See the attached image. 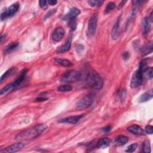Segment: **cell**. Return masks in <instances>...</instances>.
Returning <instances> with one entry per match:
<instances>
[{
    "instance_id": "cell-1",
    "label": "cell",
    "mask_w": 153,
    "mask_h": 153,
    "mask_svg": "<svg viewBox=\"0 0 153 153\" xmlns=\"http://www.w3.org/2000/svg\"><path fill=\"white\" fill-rule=\"evenodd\" d=\"M47 128V127L45 125H37L33 128L28 129L20 132L16 136V139L18 140H30L35 139L43 133Z\"/></svg>"
},
{
    "instance_id": "cell-2",
    "label": "cell",
    "mask_w": 153,
    "mask_h": 153,
    "mask_svg": "<svg viewBox=\"0 0 153 153\" xmlns=\"http://www.w3.org/2000/svg\"><path fill=\"white\" fill-rule=\"evenodd\" d=\"M86 83L88 87L100 90L103 87L104 81L96 71H91L89 72L86 78Z\"/></svg>"
},
{
    "instance_id": "cell-3",
    "label": "cell",
    "mask_w": 153,
    "mask_h": 153,
    "mask_svg": "<svg viewBox=\"0 0 153 153\" xmlns=\"http://www.w3.org/2000/svg\"><path fill=\"white\" fill-rule=\"evenodd\" d=\"M81 78V73L78 71L71 70L67 71L61 77L60 80L61 82L70 83H75L78 81Z\"/></svg>"
},
{
    "instance_id": "cell-4",
    "label": "cell",
    "mask_w": 153,
    "mask_h": 153,
    "mask_svg": "<svg viewBox=\"0 0 153 153\" xmlns=\"http://www.w3.org/2000/svg\"><path fill=\"white\" fill-rule=\"evenodd\" d=\"M95 97V94L93 93H90L88 95H86L77 104L76 108L78 110H83L88 108L92 104Z\"/></svg>"
},
{
    "instance_id": "cell-5",
    "label": "cell",
    "mask_w": 153,
    "mask_h": 153,
    "mask_svg": "<svg viewBox=\"0 0 153 153\" xmlns=\"http://www.w3.org/2000/svg\"><path fill=\"white\" fill-rule=\"evenodd\" d=\"M143 74L144 71L139 68L136 71L132 77L130 87L132 89H135L139 87L143 81Z\"/></svg>"
},
{
    "instance_id": "cell-6",
    "label": "cell",
    "mask_w": 153,
    "mask_h": 153,
    "mask_svg": "<svg viewBox=\"0 0 153 153\" xmlns=\"http://www.w3.org/2000/svg\"><path fill=\"white\" fill-rule=\"evenodd\" d=\"M20 5L18 3H15L6 8L1 14V19L4 20L9 17L13 16L19 9Z\"/></svg>"
},
{
    "instance_id": "cell-7",
    "label": "cell",
    "mask_w": 153,
    "mask_h": 153,
    "mask_svg": "<svg viewBox=\"0 0 153 153\" xmlns=\"http://www.w3.org/2000/svg\"><path fill=\"white\" fill-rule=\"evenodd\" d=\"M98 20V14H94L91 16L88 24V35L90 37L93 36L96 31L97 24Z\"/></svg>"
},
{
    "instance_id": "cell-8",
    "label": "cell",
    "mask_w": 153,
    "mask_h": 153,
    "mask_svg": "<svg viewBox=\"0 0 153 153\" xmlns=\"http://www.w3.org/2000/svg\"><path fill=\"white\" fill-rule=\"evenodd\" d=\"M25 145L23 142H17L10 145L6 148L1 150V152H15L21 150L25 147Z\"/></svg>"
},
{
    "instance_id": "cell-9",
    "label": "cell",
    "mask_w": 153,
    "mask_h": 153,
    "mask_svg": "<svg viewBox=\"0 0 153 153\" xmlns=\"http://www.w3.org/2000/svg\"><path fill=\"white\" fill-rule=\"evenodd\" d=\"M65 35V30L63 28L58 27L56 28L52 33V39L55 42H59Z\"/></svg>"
},
{
    "instance_id": "cell-10",
    "label": "cell",
    "mask_w": 153,
    "mask_h": 153,
    "mask_svg": "<svg viewBox=\"0 0 153 153\" xmlns=\"http://www.w3.org/2000/svg\"><path fill=\"white\" fill-rule=\"evenodd\" d=\"M83 117H84V114L71 116V117H68L60 120L59 121V122H60V123H69V124L75 125V124H77Z\"/></svg>"
},
{
    "instance_id": "cell-11",
    "label": "cell",
    "mask_w": 153,
    "mask_h": 153,
    "mask_svg": "<svg viewBox=\"0 0 153 153\" xmlns=\"http://www.w3.org/2000/svg\"><path fill=\"white\" fill-rule=\"evenodd\" d=\"M127 130L130 132V133L138 136H142L145 134L144 130L137 125H134L129 126V127H127Z\"/></svg>"
},
{
    "instance_id": "cell-12",
    "label": "cell",
    "mask_w": 153,
    "mask_h": 153,
    "mask_svg": "<svg viewBox=\"0 0 153 153\" xmlns=\"http://www.w3.org/2000/svg\"><path fill=\"white\" fill-rule=\"evenodd\" d=\"M80 13V10L74 7L73 8H71L69 12L64 17V20H71L73 19H75Z\"/></svg>"
},
{
    "instance_id": "cell-13",
    "label": "cell",
    "mask_w": 153,
    "mask_h": 153,
    "mask_svg": "<svg viewBox=\"0 0 153 153\" xmlns=\"http://www.w3.org/2000/svg\"><path fill=\"white\" fill-rule=\"evenodd\" d=\"M121 20V17H119L117 21L115 22L113 29H112V33H111V37L114 40L116 39L118 37V30H119V26H120V23Z\"/></svg>"
},
{
    "instance_id": "cell-14",
    "label": "cell",
    "mask_w": 153,
    "mask_h": 153,
    "mask_svg": "<svg viewBox=\"0 0 153 153\" xmlns=\"http://www.w3.org/2000/svg\"><path fill=\"white\" fill-rule=\"evenodd\" d=\"M27 72H28V69H25L21 71V73H20V74L18 77V78L13 83V86L15 87V89L16 87H18L19 85L21 84V83L23 82L25 77H26Z\"/></svg>"
},
{
    "instance_id": "cell-15",
    "label": "cell",
    "mask_w": 153,
    "mask_h": 153,
    "mask_svg": "<svg viewBox=\"0 0 153 153\" xmlns=\"http://www.w3.org/2000/svg\"><path fill=\"white\" fill-rule=\"evenodd\" d=\"M111 144V139L107 138H101L97 142L96 147L98 148H102L104 149L105 148H107Z\"/></svg>"
},
{
    "instance_id": "cell-16",
    "label": "cell",
    "mask_w": 153,
    "mask_h": 153,
    "mask_svg": "<svg viewBox=\"0 0 153 153\" xmlns=\"http://www.w3.org/2000/svg\"><path fill=\"white\" fill-rule=\"evenodd\" d=\"M151 28L150 20L148 17H146L144 19L142 22V33L144 35H146L149 33Z\"/></svg>"
},
{
    "instance_id": "cell-17",
    "label": "cell",
    "mask_w": 153,
    "mask_h": 153,
    "mask_svg": "<svg viewBox=\"0 0 153 153\" xmlns=\"http://www.w3.org/2000/svg\"><path fill=\"white\" fill-rule=\"evenodd\" d=\"M152 97H153V91L152 89H150L140 96L139 99V102L141 103L145 102H147L151 99Z\"/></svg>"
},
{
    "instance_id": "cell-18",
    "label": "cell",
    "mask_w": 153,
    "mask_h": 153,
    "mask_svg": "<svg viewBox=\"0 0 153 153\" xmlns=\"http://www.w3.org/2000/svg\"><path fill=\"white\" fill-rule=\"evenodd\" d=\"M71 39H69L66 41V42L61 47H60L57 50V53H63L65 52H68L71 48Z\"/></svg>"
},
{
    "instance_id": "cell-19",
    "label": "cell",
    "mask_w": 153,
    "mask_h": 153,
    "mask_svg": "<svg viewBox=\"0 0 153 153\" xmlns=\"http://www.w3.org/2000/svg\"><path fill=\"white\" fill-rule=\"evenodd\" d=\"M55 62L59 64L60 65L64 66V67H70L73 66L72 62L69 61L68 59H59V58H56L55 59Z\"/></svg>"
},
{
    "instance_id": "cell-20",
    "label": "cell",
    "mask_w": 153,
    "mask_h": 153,
    "mask_svg": "<svg viewBox=\"0 0 153 153\" xmlns=\"http://www.w3.org/2000/svg\"><path fill=\"white\" fill-rule=\"evenodd\" d=\"M128 141H129V138L127 136L123 135H120L116 138L115 142L118 145H125L126 143H127Z\"/></svg>"
},
{
    "instance_id": "cell-21",
    "label": "cell",
    "mask_w": 153,
    "mask_h": 153,
    "mask_svg": "<svg viewBox=\"0 0 153 153\" xmlns=\"http://www.w3.org/2000/svg\"><path fill=\"white\" fill-rule=\"evenodd\" d=\"M19 43L17 42H14V43H11L9 44H8L7 46L5 47L4 48V52L6 53H9L10 52H12V51H13L15 49H16L18 46H19Z\"/></svg>"
},
{
    "instance_id": "cell-22",
    "label": "cell",
    "mask_w": 153,
    "mask_h": 153,
    "mask_svg": "<svg viewBox=\"0 0 153 153\" xmlns=\"http://www.w3.org/2000/svg\"><path fill=\"white\" fill-rule=\"evenodd\" d=\"M152 51V43H150L141 48V53L143 55H147L151 53Z\"/></svg>"
},
{
    "instance_id": "cell-23",
    "label": "cell",
    "mask_w": 153,
    "mask_h": 153,
    "mask_svg": "<svg viewBox=\"0 0 153 153\" xmlns=\"http://www.w3.org/2000/svg\"><path fill=\"white\" fill-rule=\"evenodd\" d=\"M15 71H16V68L13 67L11 68L10 69H9L8 70H7L6 72L1 76V82L2 83L4 80H5L6 78H7L8 77L11 76L14 73H15Z\"/></svg>"
},
{
    "instance_id": "cell-24",
    "label": "cell",
    "mask_w": 153,
    "mask_h": 153,
    "mask_svg": "<svg viewBox=\"0 0 153 153\" xmlns=\"http://www.w3.org/2000/svg\"><path fill=\"white\" fill-rule=\"evenodd\" d=\"M143 152L145 153H149L151 152V146L150 141L148 140H145L142 142V147Z\"/></svg>"
},
{
    "instance_id": "cell-25",
    "label": "cell",
    "mask_w": 153,
    "mask_h": 153,
    "mask_svg": "<svg viewBox=\"0 0 153 153\" xmlns=\"http://www.w3.org/2000/svg\"><path fill=\"white\" fill-rule=\"evenodd\" d=\"M14 89H15V87L13 86V83H10V84H7V86H6L4 88H3L1 89V91H0V95H3L4 94L8 92L9 91L12 90H13Z\"/></svg>"
},
{
    "instance_id": "cell-26",
    "label": "cell",
    "mask_w": 153,
    "mask_h": 153,
    "mask_svg": "<svg viewBox=\"0 0 153 153\" xmlns=\"http://www.w3.org/2000/svg\"><path fill=\"white\" fill-rule=\"evenodd\" d=\"M49 93L47 92H44L42 94H40L35 99L37 102H43L46 101L48 99Z\"/></svg>"
},
{
    "instance_id": "cell-27",
    "label": "cell",
    "mask_w": 153,
    "mask_h": 153,
    "mask_svg": "<svg viewBox=\"0 0 153 153\" xmlns=\"http://www.w3.org/2000/svg\"><path fill=\"white\" fill-rule=\"evenodd\" d=\"M144 73H145V77L148 79H151L153 77V68L152 67H148L144 71Z\"/></svg>"
},
{
    "instance_id": "cell-28",
    "label": "cell",
    "mask_w": 153,
    "mask_h": 153,
    "mask_svg": "<svg viewBox=\"0 0 153 153\" xmlns=\"http://www.w3.org/2000/svg\"><path fill=\"white\" fill-rule=\"evenodd\" d=\"M73 90L72 86L68 84H65L60 86L58 87V90L59 91H62V92H65V91H70Z\"/></svg>"
},
{
    "instance_id": "cell-29",
    "label": "cell",
    "mask_w": 153,
    "mask_h": 153,
    "mask_svg": "<svg viewBox=\"0 0 153 153\" xmlns=\"http://www.w3.org/2000/svg\"><path fill=\"white\" fill-rule=\"evenodd\" d=\"M88 3L91 7H99L102 6V4L104 3V1H96V0H91V1H88Z\"/></svg>"
},
{
    "instance_id": "cell-30",
    "label": "cell",
    "mask_w": 153,
    "mask_h": 153,
    "mask_svg": "<svg viewBox=\"0 0 153 153\" xmlns=\"http://www.w3.org/2000/svg\"><path fill=\"white\" fill-rule=\"evenodd\" d=\"M115 7H116V4L115 3H114L113 2H109L107 5L105 12L106 13H108L111 12L112 10H114Z\"/></svg>"
},
{
    "instance_id": "cell-31",
    "label": "cell",
    "mask_w": 153,
    "mask_h": 153,
    "mask_svg": "<svg viewBox=\"0 0 153 153\" xmlns=\"http://www.w3.org/2000/svg\"><path fill=\"white\" fill-rule=\"evenodd\" d=\"M70 21L69 22V26L70 27V28L72 30H74L76 28H77V20H76V18L75 19H71L69 20Z\"/></svg>"
},
{
    "instance_id": "cell-32",
    "label": "cell",
    "mask_w": 153,
    "mask_h": 153,
    "mask_svg": "<svg viewBox=\"0 0 153 153\" xmlns=\"http://www.w3.org/2000/svg\"><path fill=\"white\" fill-rule=\"evenodd\" d=\"M137 147H138V144L136 143L132 144V145H129L127 147V148L126 151L127 152H133L136 150Z\"/></svg>"
},
{
    "instance_id": "cell-33",
    "label": "cell",
    "mask_w": 153,
    "mask_h": 153,
    "mask_svg": "<svg viewBox=\"0 0 153 153\" xmlns=\"http://www.w3.org/2000/svg\"><path fill=\"white\" fill-rule=\"evenodd\" d=\"M118 95H119V97L121 99V100H124L125 99L126 97V90L125 89H122L121 90L119 93H118Z\"/></svg>"
},
{
    "instance_id": "cell-34",
    "label": "cell",
    "mask_w": 153,
    "mask_h": 153,
    "mask_svg": "<svg viewBox=\"0 0 153 153\" xmlns=\"http://www.w3.org/2000/svg\"><path fill=\"white\" fill-rule=\"evenodd\" d=\"M39 6L42 9H46L48 7V2L46 1H40Z\"/></svg>"
},
{
    "instance_id": "cell-35",
    "label": "cell",
    "mask_w": 153,
    "mask_h": 153,
    "mask_svg": "<svg viewBox=\"0 0 153 153\" xmlns=\"http://www.w3.org/2000/svg\"><path fill=\"white\" fill-rule=\"evenodd\" d=\"M152 129H153V127L152 126L148 125L145 127V132L147 134L152 135Z\"/></svg>"
},
{
    "instance_id": "cell-36",
    "label": "cell",
    "mask_w": 153,
    "mask_h": 153,
    "mask_svg": "<svg viewBox=\"0 0 153 153\" xmlns=\"http://www.w3.org/2000/svg\"><path fill=\"white\" fill-rule=\"evenodd\" d=\"M55 12H56V9H53V10H51V11H50V12L47 14V15H46V17H45V19L48 18L50 16H52V15L55 13Z\"/></svg>"
},
{
    "instance_id": "cell-37",
    "label": "cell",
    "mask_w": 153,
    "mask_h": 153,
    "mask_svg": "<svg viewBox=\"0 0 153 153\" xmlns=\"http://www.w3.org/2000/svg\"><path fill=\"white\" fill-rule=\"evenodd\" d=\"M111 129H112V126L111 125H108L106 127L104 128L102 130L105 132V133H108V132H109L111 131Z\"/></svg>"
},
{
    "instance_id": "cell-38",
    "label": "cell",
    "mask_w": 153,
    "mask_h": 153,
    "mask_svg": "<svg viewBox=\"0 0 153 153\" xmlns=\"http://www.w3.org/2000/svg\"><path fill=\"white\" fill-rule=\"evenodd\" d=\"M129 56H130V55L128 52H124L123 54V57L125 60H127L129 58Z\"/></svg>"
},
{
    "instance_id": "cell-39",
    "label": "cell",
    "mask_w": 153,
    "mask_h": 153,
    "mask_svg": "<svg viewBox=\"0 0 153 153\" xmlns=\"http://www.w3.org/2000/svg\"><path fill=\"white\" fill-rule=\"evenodd\" d=\"M47 2H48V4L51 6H55L57 3V1H55V0H50V1H48Z\"/></svg>"
},
{
    "instance_id": "cell-40",
    "label": "cell",
    "mask_w": 153,
    "mask_h": 153,
    "mask_svg": "<svg viewBox=\"0 0 153 153\" xmlns=\"http://www.w3.org/2000/svg\"><path fill=\"white\" fill-rule=\"evenodd\" d=\"M126 3V1H121L120 4H119V6H118V9H120V8H121L122 7H123V6H124V5L125 4V3Z\"/></svg>"
},
{
    "instance_id": "cell-41",
    "label": "cell",
    "mask_w": 153,
    "mask_h": 153,
    "mask_svg": "<svg viewBox=\"0 0 153 153\" xmlns=\"http://www.w3.org/2000/svg\"><path fill=\"white\" fill-rule=\"evenodd\" d=\"M5 38H6V35H3V34H1V37H0V42H3V41L5 39Z\"/></svg>"
}]
</instances>
